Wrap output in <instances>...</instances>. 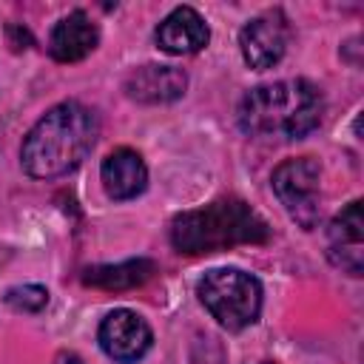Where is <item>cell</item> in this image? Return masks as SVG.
Instances as JSON below:
<instances>
[{
    "mask_svg": "<svg viewBox=\"0 0 364 364\" xmlns=\"http://www.w3.org/2000/svg\"><path fill=\"white\" fill-rule=\"evenodd\" d=\"M100 136L97 111L82 102H60L48 108L20 145V165L31 179H57L71 173Z\"/></svg>",
    "mask_w": 364,
    "mask_h": 364,
    "instance_id": "1",
    "label": "cell"
},
{
    "mask_svg": "<svg viewBox=\"0 0 364 364\" xmlns=\"http://www.w3.org/2000/svg\"><path fill=\"white\" fill-rule=\"evenodd\" d=\"M324 94L310 80H279L250 88L236 111L239 128L253 139H304L321 125Z\"/></svg>",
    "mask_w": 364,
    "mask_h": 364,
    "instance_id": "2",
    "label": "cell"
},
{
    "mask_svg": "<svg viewBox=\"0 0 364 364\" xmlns=\"http://www.w3.org/2000/svg\"><path fill=\"white\" fill-rule=\"evenodd\" d=\"M267 239L270 225L245 199L236 196L185 210L171 222V245L188 256L216 253L236 245H262Z\"/></svg>",
    "mask_w": 364,
    "mask_h": 364,
    "instance_id": "3",
    "label": "cell"
},
{
    "mask_svg": "<svg viewBox=\"0 0 364 364\" xmlns=\"http://www.w3.org/2000/svg\"><path fill=\"white\" fill-rule=\"evenodd\" d=\"M196 296L225 330H245L262 313V284L239 267L208 270L196 284Z\"/></svg>",
    "mask_w": 364,
    "mask_h": 364,
    "instance_id": "4",
    "label": "cell"
},
{
    "mask_svg": "<svg viewBox=\"0 0 364 364\" xmlns=\"http://www.w3.org/2000/svg\"><path fill=\"white\" fill-rule=\"evenodd\" d=\"M273 193L276 199L284 205V210L290 213V219L296 225H301L304 230H313L321 219V168L316 159L310 156H296V159H284L282 165H276L273 176H270Z\"/></svg>",
    "mask_w": 364,
    "mask_h": 364,
    "instance_id": "5",
    "label": "cell"
},
{
    "mask_svg": "<svg viewBox=\"0 0 364 364\" xmlns=\"http://www.w3.org/2000/svg\"><path fill=\"white\" fill-rule=\"evenodd\" d=\"M97 341L102 347V353L117 361V364H136L154 344V330L151 324L128 307L111 310L97 330Z\"/></svg>",
    "mask_w": 364,
    "mask_h": 364,
    "instance_id": "6",
    "label": "cell"
},
{
    "mask_svg": "<svg viewBox=\"0 0 364 364\" xmlns=\"http://www.w3.org/2000/svg\"><path fill=\"white\" fill-rule=\"evenodd\" d=\"M290 43V26L282 11H264L253 20H247L239 31V48L250 68L264 71L273 68Z\"/></svg>",
    "mask_w": 364,
    "mask_h": 364,
    "instance_id": "7",
    "label": "cell"
},
{
    "mask_svg": "<svg viewBox=\"0 0 364 364\" xmlns=\"http://www.w3.org/2000/svg\"><path fill=\"white\" fill-rule=\"evenodd\" d=\"M327 259L350 273L361 276L364 270V216H361V202H350L341 213L333 216L327 225Z\"/></svg>",
    "mask_w": 364,
    "mask_h": 364,
    "instance_id": "8",
    "label": "cell"
},
{
    "mask_svg": "<svg viewBox=\"0 0 364 364\" xmlns=\"http://www.w3.org/2000/svg\"><path fill=\"white\" fill-rule=\"evenodd\" d=\"M154 40L156 46L165 51V54H196L208 46L210 40V28L205 23V17L191 9V6H176L171 14H165L154 31Z\"/></svg>",
    "mask_w": 364,
    "mask_h": 364,
    "instance_id": "9",
    "label": "cell"
},
{
    "mask_svg": "<svg viewBox=\"0 0 364 364\" xmlns=\"http://www.w3.org/2000/svg\"><path fill=\"white\" fill-rule=\"evenodd\" d=\"M188 74L176 65H139L125 80V94L145 105H165L185 94Z\"/></svg>",
    "mask_w": 364,
    "mask_h": 364,
    "instance_id": "10",
    "label": "cell"
},
{
    "mask_svg": "<svg viewBox=\"0 0 364 364\" xmlns=\"http://www.w3.org/2000/svg\"><path fill=\"white\" fill-rule=\"evenodd\" d=\"M100 43V28L85 11L65 14L48 34V54L57 63H80Z\"/></svg>",
    "mask_w": 364,
    "mask_h": 364,
    "instance_id": "11",
    "label": "cell"
},
{
    "mask_svg": "<svg viewBox=\"0 0 364 364\" xmlns=\"http://www.w3.org/2000/svg\"><path fill=\"white\" fill-rule=\"evenodd\" d=\"M100 182L108 193V199L125 202L134 199L145 191L148 185V168L142 162V156L131 148H117L111 151L102 165H100Z\"/></svg>",
    "mask_w": 364,
    "mask_h": 364,
    "instance_id": "12",
    "label": "cell"
},
{
    "mask_svg": "<svg viewBox=\"0 0 364 364\" xmlns=\"http://www.w3.org/2000/svg\"><path fill=\"white\" fill-rule=\"evenodd\" d=\"M156 273V264L151 259H128L119 264H94L85 267L82 273V284L97 287V290H108V293H122V290H134L142 287L151 276Z\"/></svg>",
    "mask_w": 364,
    "mask_h": 364,
    "instance_id": "13",
    "label": "cell"
},
{
    "mask_svg": "<svg viewBox=\"0 0 364 364\" xmlns=\"http://www.w3.org/2000/svg\"><path fill=\"white\" fill-rule=\"evenodd\" d=\"M3 299L17 313H40L48 304V290L43 284H17V287H9Z\"/></svg>",
    "mask_w": 364,
    "mask_h": 364,
    "instance_id": "14",
    "label": "cell"
},
{
    "mask_svg": "<svg viewBox=\"0 0 364 364\" xmlns=\"http://www.w3.org/2000/svg\"><path fill=\"white\" fill-rule=\"evenodd\" d=\"M54 364H82V358L77 353H71V350H63V353H57Z\"/></svg>",
    "mask_w": 364,
    "mask_h": 364,
    "instance_id": "15",
    "label": "cell"
}]
</instances>
